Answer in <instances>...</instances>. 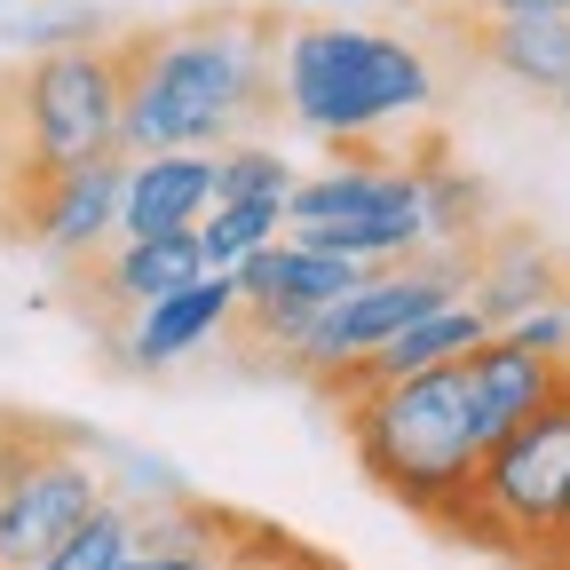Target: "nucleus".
Returning <instances> with one entry per match:
<instances>
[{
	"mask_svg": "<svg viewBox=\"0 0 570 570\" xmlns=\"http://www.w3.org/2000/svg\"><path fill=\"white\" fill-rule=\"evenodd\" d=\"M285 9L262 0H214L167 24H119V151H223L285 111L277 88Z\"/></svg>",
	"mask_w": 570,
	"mask_h": 570,
	"instance_id": "f257e3e1",
	"label": "nucleus"
},
{
	"mask_svg": "<svg viewBox=\"0 0 570 570\" xmlns=\"http://www.w3.org/2000/svg\"><path fill=\"white\" fill-rule=\"evenodd\" d=\"M341 436H348L356 468L373 475L381 499H396L404 515H420L436 539H452L460 499H468V475H475V460H483L460 356L341 396Z\"/></svg>",
	"mask_w": 570,
	"mask_h": 570,
	"instance_id": "f03ea898",
	"label": "nucleus"
},
{
	"mask_svg": "<svg viewBox=\"0 0 570 570\" xmlns=\"http://www.w3.org/2000/svg\"><path fill=\"white\" fill-rule=\"evenodd\" d=\"M452 547L499 554L508 570H570V365L515 428L483 444Z\"/></svg>",
	"mask_w": 570,
	"mask_h": 570,
	"instance_id": "7ed1b4c3",
	"label": "nucleus"
},
{
	"mask_svg": "<svg viewBox=\"0 0 570 570\" xmlns=\"http://www.w3.org/2000/svg\"><path fill=\"white\" fill-rule=\"evenodd\" d=\"M277 88L285 111H294L309 135H373L404 111L436 104V80H428V56L381 32H348V24H294L285 17V48H277Z\"/></svg>",
	"mask_w": 570,
	"mask_h": 570,
	"instance_id": "20e7f679",
	"label": "nucleus"
},
{
	"mask_svg": "<svg viewBox=\"0 0 570 570\" xmlns=\"http://www.w3.org/2000/svg\"><path fill=\"white\" fill-rule=\"evenodd\" d=\"M111 499L104 444L48 412H0V570H40L56 539Z\"/></svg>",
	"mask_w": 570,
	"mask_h": 570,
	"instance_id": "39448f33",
	"label": "nucleus"
},
{
	"mask_svg": "<svg viewBox=\"0 0 570 570\" xmlns=\"http://www.w3.org/2000/svg\"><path fill=\"white\" fill-rule=\"evenodd\" d=\"M9 96H17V135H24L32 190L48 175H71V167L127 159L119 151V56H111V32L24 56V71H9Z\"/></svg>",
	"mask_w": 570,
	"mask_h": 570,
	"instance_id": "423d86ee",
	"label": "nucleus"
},
{
	"mask_svg": "<svg viewBox=\"0 0 570 570\" xmlns=\"http://www.w3.org/2000/svg\"><path fill=\"white\" fill-rule=\"evenodd\" d=\"M285 223L302 246L348 254V262H396L428 238L420 223V183L404 159H348L325 183H294L285 190Z\"/></svg>",
	"mask_w": 570,
	"mask_h": 570,
	"instance_id": "0eeeda50",
	"label": "nucleus"
},
{
	"mask_svg": "<svg viewBox=\"0 0 570 570\" xmlns=\"http://www.w3.org/2000/svg\"><path fill=\"white\" fill-rule=\"evenodd\" d=\"M127 554H151L167 570H348L341 554L309 547L302 531L223 508V499H190V491H167L159 508H135Z\"/></svg>",
	"mask_w": 570,
	"mask_h": 570,
	"instance_id": "6e6552de",
	"label": "nucleus"
},
{
	"mask_svg": "<svg viewBox=\"0 0 570 570\" xmlns=\"http://www.w3.org/2000/svg\"><path fill=\"white\" fill-rule=\"evenodd\" d=\"M460 262H468V285H475L468 302L483 309V325H515L523 309H547V302L570 309V262H562L531 223L491 214V223L460 246Z\"/></svg>",
	"mask_w": 570,
	"mask_h": 570,
	"instance_id": "1a4fd4ad",
	"label": "nucleus"
},
{
	"mask_svg": "<svg viewBox=\"0 0 570 570\" xmlns=\"http://www.w3.org/2000/svg\"><path fill=\"white\" fill-rule=\"evenodd\" d=\"M119 175L127 159H96V167H71V175H48L24 206V246L56 254V262H80L96 254L104 238H119Z\"/></svg>",
	"mask_w": 570,
	"mask_h": 570,
	"instance_id": "9d476101",
	"label": "nucleus"
},
{
	"mask_svg": "<svg viewBox=\"0 0 570 570\" xmlns=\"http://www.w3.org/2000/svg\"><path fill=\"white\" fill-rule=\"evenodd\" d=\"M460 48L499 71V80L531 88L539 104H554L570 88V17H483V9H452Z\"/></svg>",
	"mask_w": 570,
	"mask_h": 570,
	"instance_id": "9b49d317",
	"label": "nucleus"
},
{
	"mask_svg": "<svg viewBox=\"0 0 570 570\" xmlns=\"http://www.w3.org/2000/svg\"><path fill=\"white\" fill-rule=\"evenodd\" d=\"M230 302H238V277H230V269H198L190 285H175V294H159V302L135 309V325H127V341H119V348H127L119 365H127V373H167V365H183L198 341L223 333Z\"/></svg>",
	"mask_w": 570,
	"mask_h": 570,
	"instance_id": "f8f14e48",
	"label": "nucleus"
},
{
	"mask_svg": "<svg viewBox=\"0 0 570 570\" xmlns=\"http://www.w3.org/2000/svg\"><path fill=\"white\" fill-rule=\"evenodd\" d=\"M206 206H214V159H198V151L127 159V175H119V238L190 230Z\"/></svg>",
	"mask_w": 570,
	"mask_h": 570,
	"instance_id": "ddd939ff",
	"label": "nucleus"
},
{
	"mask_svg": "<svg viewBox=\"0 0 570 570\" xmlns=\"http://www.w3.org/2000/svg\"><path fill=\"white\" fill-rule=\"evenodd\" d=\"M404 167H412V183H420V223H428V238H444V246H468L483 223H491V190L452 159V142H444V127H428V135H412L404 151H396Z\"/></svg>",
	"mask_w": 570,
	"mask_h": 570,
	"instance_id": "4468645a",
	"label": "nucleus"
},
{
	"mask_svg": "<svg viewBox=\"0 0 570 570\" xmlns=\"http://www.w3.org/2000/svg\"><path fill=\"white\" fill-rule=\"evenodd\" d=\"M277 223H285V198H214V214H198L190 238L206 269H238L254 246L277 238Z\"/></svg>",
	"mask_w": 570,
	"mask_h": 570,
	"instance_id": "2eb2a0df",
	"label": "nucleus"
},
{
	"mask_svg": "<svg viewBox=\"0 0 570 570\" xmlns=\"http://www.w3.org/2000/svg\"><path fill=\"white\" fill-rule=\"evenodd\" d=\"M127 547H135V508L111 491L96 515H80V523L56 539V554H48L40 570H119V562H127Z\"/></svg>",
	"mask_w": 570,
	"mask_h": 570,
	"instance_id": "dca6fc26",
	"label": "nucleus"
},
{
	"mask_svg": "<svg viewBox=\"0 0 570 570\" xmlns=\"http://www.w3.org/2000/svg\"><path fill=\"white\" fill-rule=\"evenodd\" d=\"M104 32H111V17L88 9V0H40V9H17L9 24H0V40L24 48V56H40V48H71V40H104Z\"/></svg>",
	"mask_w": 570,
	"mask_h": 570,
	"instance_id": "f3484780",
	"label": "nucleus"
},
{
	"mask_svg": "<svg viewBox=\"0 0 570 570\" xmlns=\"http://www.w3.org/2000/svg\"><path fill=\"white\" fill-rule=\"evenodd\" d=\"M294 167H285L269 142H223L214 151V198H285Z\"/></svg>",
	"mask_w": 570,
	"mask_h": 570,
	"instance_id": "a211bd4d",
	"label": "nucleus"
},
{
	"mask_svg": "<svg viewBox=\"0 0 570 570\" xmlns=\"http://www.w3.org/2000/svg\"><path fill=\"white\" fill-rule=\"evenodd\" d=\"M24 198H32V167H24V135H17V96L0 71V238L24 230Z\"/></svg>",
	"mask_w": 570,
	"mask_h": 570,
	"instance_id": "6ab92c4d",
	"label": "nucleus"
},
{
	"mask_svg": "<svg viewBox=\"0 0 570 570\" xmlns=\"http://www.w3.org/2000/svg\"><path fill=\"white\" fill-rule=\"evenodd\" d=\"M483 17H570V0H468Z\"/></svg>",
	"mask_w": 570,
	"mask_h": 570,
	"instance_id": "aec40b11",
	"label": "nucleus"
},
{
	"mask_svg": "<svg viewBox=\"0 0 570 570\" xmlns=\"http://www.w3.org/2000/svg\"><path fill=\"white\" fill-rule=\"evenodd\" d=\"M396 9H436V17H452V9H468V0H396Z\"/></svg>",
	"mask_w": 570,
	"mask_h": 570,
	"instance_id": "412c9836",
	"label": "nucleus"
},
{
	"mask_svg": "<svg viewBox=\"0 0 570 570\" xmlns=\"http://www.w3.org/2000/svg\"><path fill=\"white\" fill-rule=\"evenodd\" d=\"M119 570H167V562H151V554H127V562H119Z\"/></svg>",
	"mask_w": 570,
	"mask_h": 570,
	"instance_id": "4be33fe9",
	"label": "nucleus"
},
{
	"mask_svg": "<svg viewBox=\"0 0 570 570\" xmlns=\"http://www.w3.org/2000/svg\"><path fill=\"white\" fill-rule=\"evenodd\" d=\"M317 9H341V0H317Z\"/></svg>",
	"mask_w": 570,
	"mask_h": 570,
	"instance_id": "5701e85b",
	"label": "nucleus"
}]
</instances>
